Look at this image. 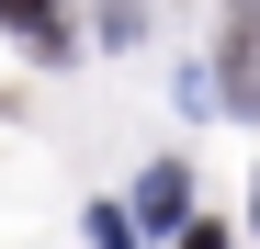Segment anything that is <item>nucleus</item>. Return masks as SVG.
Returning <instances> with one entry per match:
<instances>
[{"label":"nucleus","mask_w":260,"mask_h":249,"mask_svg":"<svg viewBox=\"0 0 260 249\" xmlns=\"http://www.w3.org/2000/svg\"><path fill=\"white\" fill-rule=\"evenodd\" d=\"M226 102L260 113V0H238V12H226Z\"/></svg>","instance_id":"f257e3e1"},{"label":"nucleus","mask_w":260,"mask_h":249,"mask_svg":"<svg viewBox=\"0 0 260 249\" xmlns=\"http://www.w3.org/2000/svg\"><path fill=\"white\" fill-rule=\"evenodd\" d=\"M0 34H23L34 57H79V34H68L57 0H0Z\"/></svg>","instance_id":"f03ea898"},{"label":"nucleus","mask_w":260,"mask_h":249,"mask_svg":"<svg viewBox=\"0 0 260 249\" xmlns=\"http://www.w3.org/2000/svg\"><path fill=\"white\" fill-rule=\"evenodd\" d=\"M181 204H192V170H181V159H158V170L136 181V215H147V227H170Z\"/></svg>","instance_id":"7ed1b4c3"},{"label":"nucleus","mask_w":260,"mask_h":249,"mask_svg":"<svg viewBox=\"0 0 260 249\" xmlns=\"http://www.w3.org/2000/svg\"><path fill=\"white\" fill-rule=\"evenodd\" d=\"M91 249H136V238H124V215H91Z\"/></svg>","instance_id":"20e7f679"},{"label":"nucleus","mask_w":260,"mask_h":249,"mask_svg":"<svg viewBox=\"0 0 260 249\" xmlns=\"http://www.w3.org/2000/svg\"><path fill=\"white\" fill-rule=\"evenodd\" d=\"M181 249H226V238H215V227H192V238H181Z\"/></svg>","instance_id":"39448f33"}]
</instances>
